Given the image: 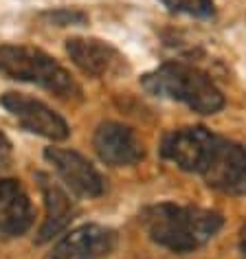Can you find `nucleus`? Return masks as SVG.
<instances>
[{"instance_id":"f257e3e1","label":"nucleus","mask_w":246,"mask_h":259,"mask_svg":"<svg viewBox=\"0 0 246 259\" xmlns=\"http://www.w3.org/2000/svg\"><path fill=\"white\" fill-rule=\"evenodd\" d=\"M160 156L202 176L213 189L246 193V147L207 127H180L160 141Z\"/></svg>"},{"instance_id":"f03ea898","label":"nucleus","mask_w":246,"mask_h":259,"mask_svg":"<svg viewBox=\"0 0 246 259\" xmlns=\"http://www.w3.org/2000/svg\"><path fill=\"white\" fill-rule=\"evenodd\" d=\"M143 226L152 242L172 252H191L211 242L224 220L218 211L160 202L143 211Z\"/></svg>"},{"instance_id":"7ed1b4c3","label":"nucleus","mask_w":246,"mask_h":259,"mask_svg":"<svg viewBox=\"0 0 246 259\" xmlns=\"http://www.w3.org/2000/svg\"><path fill=\"white\" fill-rule=\"evenodd\" d=\"M141 83L150 95L180 101L200 114H216L224 108V97L211 77L183 62H167L154 68L141 77Z\"/></svg>"},{"instance_id":"20e7f679","label":"nucleus","mask_w":246,"mask_h":259,"mask_svg":"<svg viewBox=\"0 0 246 259\" xmlns=\"http://www.w3.org/2000/svg\"><path fill=\"white\" fill-rule=\"evenodd\" d=\"M0 73L18 81L35 83L62 99H79L81 88L49 53L24 44H0Z\"/></svg>"},{"instance_id":"39448f33","label":"nucleus","mask_w":246,"mask_h":259,"mask_svg":"<svg viewBox=\"0 0 246 259\" xmlns=\"http://www.w3.org/2000/svg\"><path fill=\"white\" fill-rule=\"evenodd\" d=\"M0 106L7 110L11 116H16L24 130L37 134V137H44L49 141H66L70 134L68 123L60 114L53 112L47 103L33 99L29 95L5 93L0 97Z\"/></svg>"},{"instance_id":"423d86ee","label":"nucleus","mask_w":246,"mask_h":259,"mask_svg":"<svg viewBox=\"0 0 246 259\" xmlns=\"http://www.w3.org/2000/svg\"><path fill=\"white\" fill-rule=\"evenodd\" d=\"M44 158L55 167L64 185L73 193L81 198H99L106 191V180L88 158H84L75 150H64V147H47Z\"/></svg>"},{"instance_id":"0eeeda50","label":"nucleus","mask_w":246,"mask_h":259,"mask_svg":"<svg viewBox=\"0 0 246 259\" xmlns=\"http://www.w3.org/2000/svg\"><path fill=\"white\" fill-rule=\"evenodd\" d=\"M93 145H95L97 156L106 165H112V167L134 165L145 154L143 143L137 137V132L116 121H106L95 130Z\"/></svg>"},{"instance_id":"6e6552de","label":"nucleus","mask_w":246,"mask_h":259,"mask_svg":"<svg viewBox=\"0 0 246 259\" xmlns=\"http://www.w3.org/2000/svg\"><path fill=\"white\" fill-rule=\"evenodd\" d=\"M116 246V233L101 224H84L70 231L47 259H101Z\"/></svg>"},{"instance_id":"1a4fd4ad","label":"nucleus","mask_w":246,"mask_h":259,"mask_svg":"<svg viewBox=\"0 0 246 259\" xmlns=\"http://www.w3.org/2000/svg\"><path fill=\"white\" fill-rule=\"evenodd\" d=\"M66 53L77 68L93 77L112 75L123 66V55L119 51L97 37H68Z\"/></svg>"},{"instance_id":"9d476101","label":"nucleus","mask_w":246,"mask_h":259,"mask_svg":"<svg viewBox=\"0 0 246 259\" xmlns=\"http://www.w3.org/2000/svg\"><path fill=\"white\" fill-rule=\"evenodd\" d=\"M33 204L16 178H0V233L7 237L24 235L33 224Z\"/></svg>"},{"instance_id":"9b49d317","label":"nucleus","mask_w":246,"mask_h":259,"mask_svg":"<svg viewBox=\"0 0 246 259\" xmlns=\"http://www.w3.org/2000/svg\"><path fill=\"white\" fill-rule=\"evenodd\" d=\"M35 180H37V185H40V191L44 196V209H47L40 233H37V242L44 244V242H49V239H53L55 235H60L70 224V220L75 215V206H73V200L68 198V193L51 176L37 171Z\"/></svg>"},{"instance_id":"f8f14e48","label":"nucleus","mask_w":246,"mask_h":259,"mask_svg":"<svg viewBox=\"0 0 246 259\" xmlns=\"http://www.w3.org/2000/svg\"><path fill=\"white\" fill-rule=\"evenodd\" d=\"M174 14H185L193 18H211L216 14L213 0H160Z\"/></svg>"},{"instance_id":"ddd939ff","label":"nucleus","mask_w":246,"mask_h":259,"mask_svg":"<svg viewBox=\"0 0 246 259\" xmlns=\"http://www.w3.org/2000/svg\"><path fill=\"white\" fill-rule=\"evenodd\" d=\"M51 22L60 24V27H66V24H84L86 22V16L81 11H70V9H57V11H49L44 14Z\"/></svg>"},{"instance_id":"4468645a","label":"nucleus","mask_w":246,"mask_h":259,"mask_svg":"<svg viewBox=\"0 0 246 259\" xmlns=\"http://www.w3.org/2000/svg\"><path fill=\"white\" fill-rule=\"evenodd\" d=\"M9 158H11V143H9V139L0 132V169L9 163Z\"/></svg>"},{"instance_id":"2eb2a0df","label":"nucleus","mask_w":246,"mask_h":259,"mask_svg":"<svg viewBox=\"0 0 246 259\" xmlns=\"http://www.w3.org/2000/svg\"><path fill=\"white\" fill-rule=\"evenodd\" d=\"M239 248H242V255L246 257V224L239 229Z\"/></svg>"}]
</instances>
